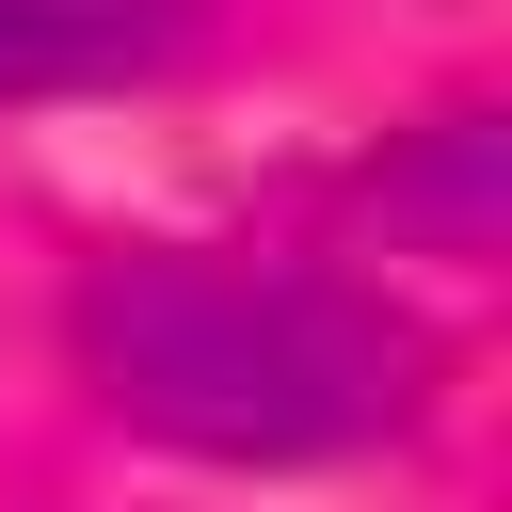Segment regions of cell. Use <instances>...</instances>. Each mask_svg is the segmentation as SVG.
Returning a JSON list of instances; mask_svg holds the SVG:
<instances>
[{"instance_id":"cell-3","label":"cell","mask_w":512,"mask_h":512,"mask_svg":"<svg viewBox=\"0 0 512 512\" xmlns=\"http://www.w3.org/2000/svg\"><path fill=\"white\" fill-rule=\"evenodd\" d=\"M368 208H384V224H432V256H480V240H496V128L448 112L416 160H368Z\"/></svg>"},{"instance_id":"cell-2","label":"cell","mask_w":512,"mask_h":512,"mask_svg":"<svg viewBox=\"0 0 512 512\" xmlns=\"http://www.w3.org/2000/svg\"><path fill=\"white\" fill-rule=\"evenodd\" d=\"M224 48V0H0V112L144 96Z\"/></svg>"},{"instance_id":"cell-1","label":"cell","mask_w":512,"mask_h":512,"mask_svg":"<svg viewBox=\"0 0 512 512\" xmlns=\"http://www.w3.org/2000/svg\"><path fill=\"white\" fill-rule=\"evenodd\" d=\"M64 368L176 464H352L432 416L448 352L400 288L272 240H112L64 288Z\"/></svg>"}]
</instances>
